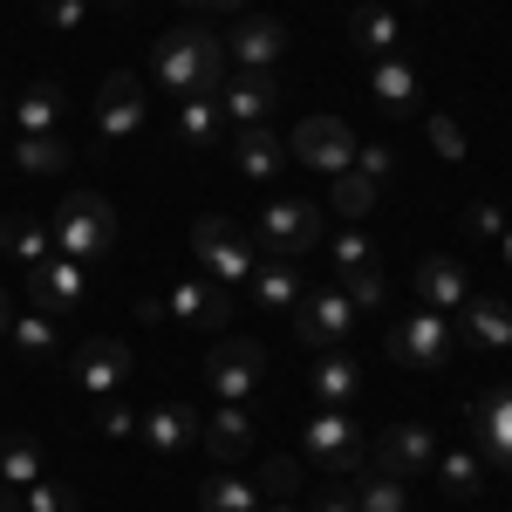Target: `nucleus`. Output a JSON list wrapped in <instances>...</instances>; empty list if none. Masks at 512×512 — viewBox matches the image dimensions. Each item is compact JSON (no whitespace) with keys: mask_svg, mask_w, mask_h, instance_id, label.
<instances>
[{"mask_svg":"<svg viewBox=\"0 0 512 512\" xmlns=\"http://www.w3.org/2000/svg\"><path fill=\"white\" fill-rule=\"evenodd\" d=\"M226 69H233V55H226V35H212V28H171L151 48V76L171 96H212Z\"/></svg>","mask_w":512,"mask_h":512,"instance_id":"nucleus-1","label":"nucleus"},{"mask_svg":"<svg viewBox=\"0 0 512 512\" xmlns=\"http://www.w3.org/2000/svg\"><path fill=\"white\" fill-rule=\"evenodd\" d=\"M117 246V212H110V198L103 192H69L55 205V253H69V260H103Z\"/></svg>","mask_w":512,"mask_h":512,"instance_id":"nucleus-2","label":"nucleus"},{"mask_svg":"<svg viewBox=\"0 0 512 512\" xmlns=\"http://www.w3.org/2000/svg\"><path fill=\"white\" fill-rule=\"evenodd\" d=\"M192 253H198V267H205V280H219V287H246L253 267H260L253 239L239 233L226 212H205V219L192 226Z\"/></svg>","mask_w":512,"mask_h":512,"instance_id":"nucleus-3","label":"nucleus"},{"mask_svg":"<svg viewBox=\"0 0 512 512\" xmlns=\"http://www.w3.org/2000/svg\"><path fill=\"white\" fill-rule=\"evenodd\" d=\"M301 451H308V465L321 478H349L362 465V431H355L349 410H321V417H308V431H301Z\"/></svg>","mask_w":512,"mask_h":512,"instance_id":"nucleus-4","label":"nucleus"},{"mask_svg":"<svg viewBox=\"0 0 512 512\" xmlns=\"http://www.w3.org/2000/svg\"><path fill=\"white\" fill-rule=\"evenodd\" d=\"M260 369H267V355L260 342H246V335H219L212 355H205V383L219 403H246V396L260 390Z\"/></svg>","mask_w":512,"mask_h":512,"instance_id":"nucleus-5","label":"nucleus"},{"mask_svg":"<svg viewBox=\"0 0 512 512\" xmlns=\"http://www.w3.org/2000/svg\"><path fill=\"white\" fill-rule=\"evenodd\" d=\"M287 158H301L308 171L342 178V171H355V130L342 117H301V130L287 137Z\"/></svg>","mask_w":512,"mask_h":512,"instance_id":"nucleus-6","label":"nucleus"},{"mask_svg":"<svg viewBox=\"0 0 512 512\" xmlns=\"http://www.w3.org/2000/svg\"><path fill=\"white\" fill-rule=\"evenodd\" d=\"M315 239H321V205L315 198H274V205H260V246H267V253L301 260Z\"/></svg>","mask_w":512,"mask_h":512,"instance_id":"nucleus-7","label":"nucleus"},{"mask_svg":"<svg viewBox=\"0 0 512 512\" xmlns=\"http://www.w3.org/2000/svg\"><path fill=\"white\" fill-rule=\"evenodd\" d=\"M390 355L403 369H444L451 362V321L437 308H417V315H396L390 328Z\"/></svg>","mask_w":512,"mask_h":512,"instance_id":"nucleus-8","label":"nucleus"},{"mask_svg":"<svg viewBox=\"0 0 512 512\" xmlns=\"http://www.w3.org/2000/svg\"><path fill=\"white\" fill-rule=\"evenodd\" d=\"M349 335H355V301L349 294H335V287L301 294V308H294V342H301V349H342Z\"/></svg>","mask_w":512,"mask_h":512,"instance_id":"nucleus-9","label":"nucleus"},{"mask_svg":"<svg viewBox=\"0 0 512 512\" xmlns=\"http://www.w3.org/2000/svg\"><path fill=\"white\" fill-rule=\"evenodd\" d=\"M82 301H89V274H82V260H41V267H28V308L35 315H76Z\"/></svg>","mask_w":512,"mask_h":512,"instance_id":"nucleus-10","label":"nucleus"},{"mask_svg":"<svg viewBox=\"0 0 512 512\" xmlns=\"http://www.w3.org/2000/svg\"><path fill=\"white\" fill-rule=\"evenodd\" d=\"M219 110H226V123H274V103H280V82H274V69H226L219 76Z\"/></svg>","mask_w":512,"mask_h":512,"instance_id":"nucleus-11","label":"nucleus"},{"mask_svg":"<svg viewBox=\"0 0 512 512\" xmlns=\"http://www.w3.org/2000/svg\"><path fill=\"white\" fill-rule=\"evenodd\" d=\"M164 315H178L185 328H205V335H226V321H233V287H219V280H178V287L164 294Z\"/></svg>","mask_w":512,"mask_h":512,"instance_id":"nucleus-12","label":"nucleus"},{"mask_svg":"<svg viewBox=\"0 0 512 512\" xmlns=\"http://www.w3.org/2000/svg\"><path fill=\"white\" fill-rule=\"evenodd\" d=\"M431 465H437V437H431V424H417V417L390 424L383 444H376V472H390V478H424Z\"/></svg>","mask_w":512,"mask_h":512,"instance_id":"nucleus-13","label":"nucleus"},{"mask_svg":"<svg viewBox=\"0 0 512 512\" xmlns=\"http://www.w3.org/2000/svg\"><path fill=\"white\" fill-rule=\"evenodd\" d=\"M69 376H76V390H89V396H117V383L130 376V349H123L117 335H89V342L69 355Z\"/></svg>","mask_w":512,"mask_h":512,"instance_id":"nucleus-14","label":"nucleus"},{"mask_svg":"<svg viewBox=\"0 0 512 512\" xmlns=\"http://www.w3.org/2000/svg\"><path fill=\"white\" fill-rule=\"evenodd\" d=\"M96 130H103L110 144H123V137H137V130H144V82L130 76V69L103 76V96H96Z\"/></svg>","mask_w":512,"mask_h":512,"instance_id":"nucleus-15","label":"nucleus"},{"mask_svg":"<svg viewBox=\"0 0 512 512\" xmlns=\"http://www.w3.org/2000/svg\"><path fill=\"white\" fill-rule=\"evenodd\" d=\"M472 437H478V458L512 472V383L492 396H472Z\"/></svg>","mask_w":512,"mask_h":512,"instance_id":"nucleus-16","label":"nucleus"},{"mask_svg":"<svg viewBox=\"0 0 512 512\" xmlns=\"http://www.w3.org/2000/svg\"><path fill=\"white\" fill-rule=\"evenodd\" d=\"M198 431H205V424H198L192 403H158L151 417H137V437H144L158 458H178V451H192Z\"/></svg>","mask_w":512,"mask_h":512,"instance_id":"nucleus-17","label":"nucleus"},{"mask_svg":"<svg viewBox=\"0 0 512 512\" xmlns=\"http://www.w3.org/2000/svg\"><path fill=\"white\" fill-rule=\"evenodd\" d=\"M417 301H424V308H437V315L465 308V301H472L465 260H451V253H431V260H417Z\"/></svg>","mask_w":512,"mask_h":512,"instance_id":"nucleus-18","label":"nucleus"},{"mask_svg":"<svg viewBox=\"0 0 512 512\" xmlns=\"http://www.w3.org/2000/svg\"><path fill=\"white\" fill-rule=\"evenodd\" d=\"M246 294H253V308H267V315H294V308H301V294H308V287H301V260H260V267H253V280H246Z\"/></svg>","mask_w":512,"mask_h":512,"instance_id":"nucleus-19","label":"nucleus"},{"mask_svg":"<svg viewBox=\"0 0 512 512\" xmlns=\"http://www.w3.org/2000/svg\"><path fill=\"white\" fill-rule=\"evenodd\" d=\"M280 48H287V28H280L274 14H253V21H239L233 35H226V55H233V69H274Z\"/></svg>","mask_w":512,"mask_h":512,"instance_id":"nucleus-20","label":"nucleus"},{"mask_svg":"<svg viewBox=\"0 0 512 512\" xmlns=\"http://www.w3.org/2000/svg\"><path fill=\"white\" fill-rule=\"evenodd\" d=\"M369 96H376L390 117H417V103H424V76H417L403 55H383V62L369 69Z\"/></svg>","mask_w":512,"mask_h":512,"instance_id":"nucleus-21","label":"nucleus"},{"mask_svg":"<svg viewBox=\"0 0 512 512\" xmlns=\"http://www.w3.org/2000/svg\"><path fill=\"white\" fill-rule=\"evenodd\" d=\"M0 253L21 260V267H41V260L55 253V219H41V212H7V219H0Z\"/></svg>","mask_w":512,"mask_h":512,"instance_id":"nucleus-22","label":"nucleus"},{"mask_svg":"<svg viewBox=\"0 0 512 512\" xmlns=\"http://www.w3.org/2000/svg\"><path fill=\"white\" fill-rule=\"evenodd\" d=\"M198 444L219 458V465H233V458H246L253 451V417H246V403H219L212 417H205V431H198Z\"/></svg>","mask_w":512,"mask_h":512,"instance_id":"nucleus-23","label":"nucleus"},{"mask_svg":"<svg viewBox=\"0 0 512 512\" xmlns=\"http://www.w3.org/2000/svg\"><path fill=\"white\" fill-rule=\"evenodd\" d=\"M233 164H239V178H274L280 164H287V144L274 137V123H239L233 130Z\"/></svg>","mask_w":512,"mask_h":512,"instance_id":"nucleus-24","label":"nucleus"},{"mask_svg":"<svg viewBox=\"0 0 512 512\" xmlns=\"http://www.w3.org/2000/svg\"><path fill=\"white\" fill-rule=\"evenodd\" d=\"M349 41L355 55H369V62H383V55H396V41H403V21H396L390 7H376V0H362L349 14Z\"/></svg>","mask_w":512,"mask_h":512,"instance_id":"nucleus-25","label":"nucleus"},{"mask_svg":"<svg viewBox=\"0 0 512 512\" xmlns=\"http://www.w3.org/2000/svg\"><path fill=\"white\" fill-rule=\"evenodd\" d=\"M308 390L321 396V410H342V403H355V390H362V369H355L342 349H321V362L308 369Z\"/></svg>","mask_w":512,"mask_h":512,"instance_id":"nucleus-26","label":"nucleus"},{"mask_svg":"<svg viewBox=\"0 0 512 512\" xmlns=\"http://www.w3.org/2000/svg\"><path fill=\"white\" fill-rule=\"evenodd\" d=\"M465 335L478 349H512V308L499 294H472L465 301Z\"/></svg>","mask_w":512,"mask_h":512,"instance_id":"nucleus-27","label":"nucleus"},{"mask_svg":"<svg viewBox=\"0 0 512 512\" xmlns=\"http://www.w3.org/2000/svg\"><path fill=\"white\" fill-rule=\"evenodd\" d=\"M55 117H62V82H28L21 103H14V130L21 137H55Z\"/></svg>","mask_w":512,"mask_h":512,"instance_id":"nucleus-28","label":"nucleus"},{"mask_svg":"<svg viewBox=\"0 0 512 512\" xmlns=\"http://www.w3.org/2000/svg\"><path fill=\"white\" fill-rule=\"evenodd\" d=\"M35 478H48V458H41V444H35L28 431H7V437H0V485L28 492Z\"/></svg>","mask_w":512,"mask_h":512,"instance_id":"nucleus-29","label":"nucleus"},{"mask_svg":"<svg viewBox=\"0 0 512 512\" xmlns=\"http://www.w3.org/2000/svg\"><path fill=\"white\" fill-rule=\"evenodd\" d=\"M219 123H226L219 96H185V103H178V144H185V151L219 144Z\"/></svg>","mask_w":512,"mask_h":512,"instance_id":"nucleus-30","label":"nucleus"},{"mask_svg":"<svg viewBox=\"0 0 512 512\" xmlns=\"http://www.w3.org/2000/svg\"><path fill=\"white\" fill-rule=\"evenodd\" d=\"M328 205H335L349 226H362V219L383 205V185H376V178H362V171H342V178H328Z\"/></svg>","mask_w":512,"mask_h":512,"instance_id":"nucleus-31","label":"nucleus"},{"mask_svg":"<svg viewBox=\"0 0 512 512\" xmlns=\"http://www.w3.org/2000/svg\"><path fill=\"white\" fill-rule=\"evenodd\" d=\"M198 512H260V492H253V478L212 472L198 478Z\"/></svg>","mask_w":512,"mask_h":512,"instance_id":"nucleus-32","label":"nucleus"},{"mask_svg":"<svg viewBox=\"0 0 512 512\" xmlns=\"http://www.w3.org/2000/svg\"><path fill=\"white\" fill-rule=\"evenodd\" d=\"M431 472L451 499H478V492H485V458H478V451H437Z\"/></svg>","mask_w":512,"mask_h":512,"instance_id":"nucleus-33","label":"nucleus"},{"mask_svg":"<svg viewBox=\"0 0 512 512\" xmlns=\"http://www.w3.org/2000/svg\"><path fill=\"white\" fill-rule=\"evenodd\" d=\"M0 342L21 355V362H55V321L48 315H14Z\"/></svg>","mask_w":512,"mask_h":512,"instance_id":"nucleus-34","label":"nucleus"},{"mask_svg":"<svg viewBox=\"0 0 512 512\" xmlns=\"http://www.w3.org/2000/svg\"><path fill=\"white\" fill-rule=\"evenodd\" d=\"M69 158H76V151H69L62 137H21V144H14V164H21L28 178H62Z\"/></svg>","mask_w":512,"mask_h":512,"instance_id":"nucleus-35","label":"nucleus"},{"mask_svg":"<svg viewBox=\"0 0 512 512\" xmlns=\"http://www.w3.org/2000/svg\"><path fill=\"white\" fill-rule=\"evenodd\" d=\"M376 260H383V253H376V239L362 233V226H349V233H335V239H328V267H335L342 280H349V274H369Z\"/></svg>","mask_w":512,"mask_h":512,"instance_id":"nucleus-36","label":"nucleus"},{"mask_svg":"<svg viewBox=\"0 0 512 512\" xmlns=\"http://www.w3.org/2000/svg\"><path fill=\"white\" fill-rule=\"evenodd\" d=\"M403 506H410L403 478H390V472H369V478H355V512H403Z\"/></svg>","mask_w":512,"mask_h":512,"instance_id":"nucleus-37","label":"nucleus"},{"mask_svg":"<svg viewBox=\"0 0 512 512\" xmlns=\"http://www.w3.org/2000/svg\"><path fill=\"white\" fill-rule=\"evenodd\" d=\"M260 485H267L274 499H294V492L308 485V465H301V458H267V465H260Z\"/></svg>","mask_w":512,"mask_h":512,"instance_id":"nucleus-38","label":"nucleus"},{"mask_svg":"<svg viewBox=\"0 0 512 512\" xmlns=\"http://www.w3.org/2000/svg\"><path fill=\"white\" fill-rule=\"evenodd\" d=\"M355 301V315H376L383 301H390V280H383V267H369V274H349V287H342Z\"/></svg>","mask_w":512,"mask_h":512,"instance_id":"nucleus-39","label":"nucleus"},{"mask_svg":"<svg viewBox=\"0 0 512 512\" xmlns=\"http://www.w3.org/2000/svg\"><path fill=\"white\" fill-rule=\"evenodd\" d=\"M96 431L103 437H137V410L123 396H96Z\"/></svg>","mask_w":512,"mask_h":512,"instance_id":"nucleus-40","label":"nucleus"},{"mask_svg":"<svg viewBox=\"0 0 512 512\" xmlns=\"http://www.w3.org/2000/svg\"><path fill=\"white\" fill-rule=\"evenodd\" d=\"M82 499L69 492V485H55V478H35L28 485V512H76Z\"/></svg>","mask_w":512,"mask_h":512,"instance_id":"nucleus-41","label":"nucleus"},{"mask_svg":"<svg viewBox=\"0 0 512 512\" xmlns=\"http://www.w3.org/2000/svg\"><path fill=\"white\" fill-rule=\"evenodd\" d=\"M41 21L48 28H82L89 21V0H41Z\"/></svg>","mask_w":512,"mask_h":512,"instance_id":"nucleus-42","label":"nucleus"},{"mask_svg":"<svg viewBox=\"0 0 512 512\" xmlns=\"http://www.w3.org/2000/svg\"><path fill=\"white\" fill-rule=\"evenodd\" d=\"M465 226H472L478 239H499V233H506V212H499V205H492V198H478L472 212H465Z\"/></svg>","mask_w":512,"mask_h":512,"instance_id":"nucleus-43","label":"nucleus"},{"mask_svg":"<svg viewBox=\"0 0 512 512\" xmlns=\"http://www.w3.org/2000/svg\"><path fill=\"white\" fill-rule=\"evenodd\" d=\"M431 144L444 151V158H465V130H458V117L437 110V117H431Z\"/></svg>","mask_w":512,"mask_h":512,"instance_id":"nucleus-44","label":"nucleus"},{"mask_svg":"<svg viewBox=\"0 0 512 512\" xmlns=\"http://www.w3.org/2000/svg\"><path fill=\"white\" fill-rule=\"evenodd\" d=\"M355 171L383 185V178H390V151H383V144H355Z\"/></svg>","mask_w":512,"mask_h":512,"instance_id":"nucleus-45","label":"nucleus"},{"mask_svg":"<svg viewBox=\"0 0 512 512\" xmlns=\"http://www.w3.org/2000/svg\"><path fill=\"white\" fill-rule=\"evenodd\" d=\"M308 512H355V499L335 485V478H321V485H315V506H308Z\"/></svg>","mask_w":512,"mask_h":512,"instance_id":"nucleus-46","label":"nucleus"},{"mask_svg":"<svg viewBox=\"0 0 512 512\" xmlns=\"http://www.w3.org/2000/svg\"><path fill=\"white\" fill-rule=\"evenodd\" d=\"M0 512H28V492H14V485H0Z\"/></svg>","mask_w":512,"mask_h":512,"instance_id":"nucleus-47","label":"nucleus"},{"mask_svg":"<svg viewBox=\"0 0 512 512\" xmlns=\"http://www.w3.org/2000/svg\"><path fill=\"white\" fill-rule=\"evenodd\" d=\"M185 7H212V14L226 7V14H233V7H246V0H185Z\"/></svg>","mask_w":512,"mask_h":512,"instance_id":"nucleus-48","label":"nucleus"},{"mask_svg":"<svg viewBox=\"0 0 512 512\" xmlns=\"http://www.w3.org/2000/svg\"><path fill=\"white\" fill-rule=\"evenodd\" d=\"M499 253H506V267H512V226H506V233H499Z\"/></svg>","mask_w":512,"mask_h":512,"instance_id":"nucleus-49","label":"nucleus"},{"mask_svg":"<svg viewBox=\"0 0 512 512\" xmlns=\"http://www.w3.org/2000/svg\"><path fill=\"white\" fill-rule=\"evenodd\" d=\"M7 321H14V308H7V294H0V335H7Z\"/></svg>","mask_w":512,"mask_h":512,"instance_id":"nucleus-50","label":"nucleus"},{"mask_svg":"<svg viewBox=\"0 0 512 512\" xmlns=\"http://www.w3.org/2000/svg\"><path fill=\"white\" fill-rule=\"evenodd\" d=\"M267 512H294V506H287V499H274V506H267Z\"/></svg>","mask_w":512,"mask_h":512,"instance_id":"nucleus-51","label":"nucleus"},{"mask_svg":"<svg viewBox=\"0 0 512 512\" xmlns=\"http://www.w3.org/2000/svg\"><path fill=\"white\" fill-rule=\"evenodd\" d=\"M417 7H431V0H417Z\"/></svg>","mask_w":512,"mask_h":512,"instance_id":"nucleus-52","label":"nucleus"},{"mask_svg":"<svg viewBox=\"0 0 512 512\" xmlns=\"http://www.w3.org/2000/svg\"><path fill=\"white\" fill-rule=\"evenodd\" d=\"M349 7H362V0H349Z\"/></svg>","mask_w":512,"mask_h":512,"instance_id":"nucleus-53","label":"nucleus"}]
</instances>
